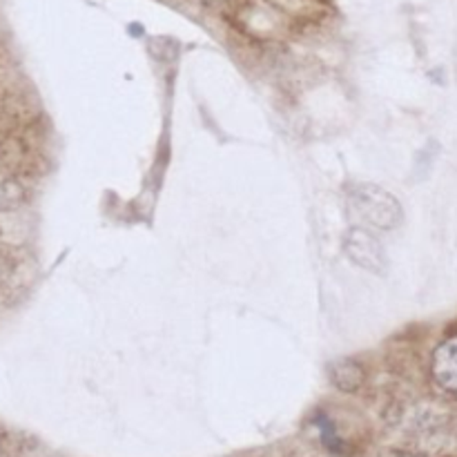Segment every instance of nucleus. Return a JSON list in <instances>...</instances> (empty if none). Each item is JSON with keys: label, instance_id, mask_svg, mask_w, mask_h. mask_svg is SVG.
Listing matches in <instances>:
<instances>
[{"label": "nucleus", "instance_id": "7ed1b4c3", "mask_svg": "<svg viewBox=\"0 0 457 457\" xmlns=\"http://www.w3.org/2000/svg\"><path fill=\"white\" fill-rule=\"evenodd\" d=\"M431 375L442 391L457 397V335L436 348L431 361Z\"/></svg>", "mask_w": 457, "mask_h": 457}, {"label": "nucleus", "instance_id": "39448f33", "mask_svg": "<svg viewBox=\"0 0 457 457\" xmlns=\"http://www.w3.org/2000/svg\"><path fill=\"white\" fill-rule=\"evenodd\" d=\"M25 201V190L13 179H0V212L16 210Z\"/></svg>", "mask_w": 457, "mask_h": 457}, {"label": "nucleus", "instance_id": "423d86ee", "mask_svg": "<svg viewBox=\"0 0 457 457\" xmlns=\"http://www.w3.org/2000/svg\"><path fill=\"white\" fill-rule=\"evenodd\" d=\"M388 457H422V455H415V453H402V451H393V453H388Z\"/></svg>", "mask_w": 457, "mask_h": 457}, {"label": "nucleus", "instance_id": "20e7f679", "mask_svg": "<svg viewBox=\"0 0 457 457\" xmlns=\"http://www.w3.org/2000/svg\"><path fill=\"white\" fill-rule=\"evenodd\" d=\"M330 382L335 384V388H339L342 393H355L364 386L366 373L361 369L360 361L348 360V357H339L333 364L328 366Z\"/></svg>", "mask_w": 457, "mask_h": 457}, {"label": "nucleus", "instance_id": "f257e3e1", "mask_svg": "<svg viewBox=\"0 0 457 457\" xmlns=\"http://www.w3.org/2000/svg\"><path fill=\"white\" fill-rule=\"evenodd\" d=\"M348 208L355 221L369 230L391 232L404 219L400 201L375 183H353L348 192Z\"/></svg>", "mask_w": 457, "mask_h": 457}, {"label": "nucleus", "instance_id": "f03ea898", "mask_svg": "<svg viewBox=\"0 0 457 457\" xmlns=\"http://www.w3.org/2000/svg\"><path fill=\"white\" fill-rule=\"evenodd\" d=\"M344 254L355 263L357 268L366 272H373V275H384L386 272V253H384V245L369 228L364 226H353L344 232L342 239Z\"/></svg>", "mask_w": 457, "mask_h": 457}]
</instances>
